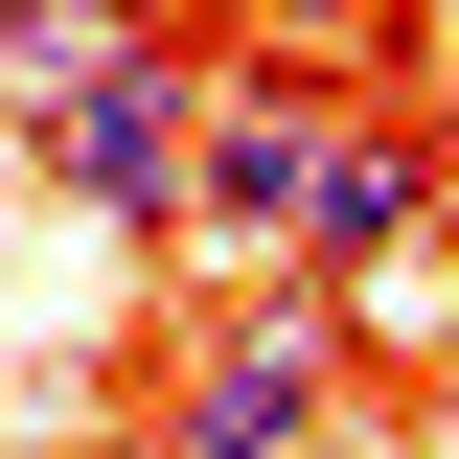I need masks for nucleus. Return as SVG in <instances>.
<instances>
[{"label":"nucleus","mask_w":459,"mask_h":459,"mask_svg":"<svg viewBox=\"0 0 459 459\" xmlns=\"http://www.w3.org/2000/svg\"><path fill=\"white\" fill-rule=\"evenodd\" d=\"M0 69H23V0H0Z\"/></svg>","instance_id":"39448f33"},{"label":"nucleus","mask_w":459,"mask_h":459,"mask_svg":"<svg viewBox=\"0 0 459 459\" xmlns=\"http://www.w3.org/2000/svg\"><path fill=\"white\" fill-rule=\"evenodd\" d=\"M207 23H276V47H344L368 0H207Z\"/></svg>","instance_id":"20e7f679"},{"label":"nucleus","mask_w":459,"mask_h":459,"mask_svg":"<svg viewBox=\"0 0 459 459\" xmlns=\"http://www.w3.org/2000/svg\"><path fill=\"white\" fill-rule=\"evenodd\" d=\"M184 115H207V47H69L47 69V184L115 230H184Z\"/></svg>","instance_id":"f257e3e1"},{"label":"nucleus","mask_w":459,"mask_h":459,"mask_svg":"<svg viewBox=\"0 0 459 459\" xmlns=\"http://www.w3.org/2000/svg\"><path fill=\"white\" fill-rule=\"evenodd\" d=\"M413 230H437V138H413V115H322L276 253H299V276H368V253H413Z\"/></svg>","instance_id":"7ed1b4c3"},{"label":"nucleus","mask_w":459,"mask_h":459,"mask_svg":"<svg viewBox=\"0 0 459 459\" xmlns=\"http://www.w3.org/2000/svg\"><path fill=\"white\" fill-rule=\"evenodd\" d=\"M322 413H344V322H322V299H253V322H207V344H184L161 459H299Z\"/></svg>","instance_id":"f03ea898"},{"label":"nucleus","mask_w":459,"mask_h":459,"mask_svg":"<svg viewBox=\"0 0 459 459\" xmlns=\"http://www.w3.org/2000/svg\"><path fill=\"white\" fill-rule=\"evenodd\" d=\"M0 459H47V437H0Z\"/></svg>","instance_id":"423d86ee"}]
</instances>
